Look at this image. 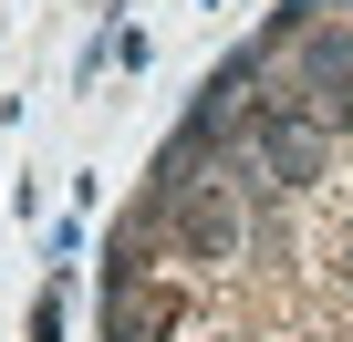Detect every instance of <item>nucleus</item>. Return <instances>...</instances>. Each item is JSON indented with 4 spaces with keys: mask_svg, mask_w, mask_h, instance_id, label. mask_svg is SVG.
<instances>
[{
    "mask_svg": "<svg viewBox=\"0 0 353 342\" xmlns=\"http://www.w3.org/2000/svg\"><path fill=\"white\" fill-rule=\"evenodd\" d=\"M166 218H176V259H229V249H239V208H229L219 187H188Z\"/></svg>",
    "mask_w": 353,
    "mask_h": 342,
    "instance_id": "f257e3e1",
    "label": "nucleus"
}]
</instances>
